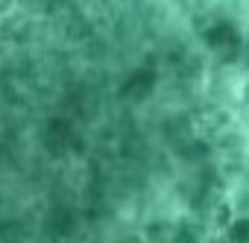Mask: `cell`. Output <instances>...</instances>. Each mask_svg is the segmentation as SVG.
I'll list each match as a JSON object with an SVG mask.
<instances>
[{
  "mask_svg": "<svg viewBox=\"0 0 249 243\" xmlns=\"http://www.w3.org/2000/svg\"><path fill=\"white\" fill-rule=\"evenodd\" d=\"M0 243H249V0L0 9Z\"/></svg>",
  "mask_w": 249,
  "mask_h": 243,
  "instance_id": "obj_1",
  "label": "cell"
}]
</instances>
